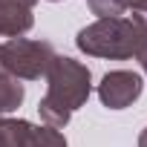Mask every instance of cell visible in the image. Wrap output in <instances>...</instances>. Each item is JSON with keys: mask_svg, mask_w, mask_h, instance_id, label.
Segmentation results:
<instances>
[{"mask_svg": "<svg viewBox=\"0 0 147 147\" xmlns=\"http://www.w3.org/2000/svg\"><path fill=\"white\" fill-rule=\"evenodd\" d=\"M46 78H49V90H46L43 101L38 104V113L46 121V127L58 130L90 98V69L84 63H78L75 58L55 55Z\"/></svg>", "mask_w": 147, "mask_h": 147, "instance_id": "6da1fadb", "label": "cell"}, {"mask_svg": "<svg viewBox=\"0 0 147 147\" xmlns=\"http://www.w3.org/2000/svg\"><path fill=\"white\" fill-rule=\"evenodd\" d=\"M78 49L95 58H133L147 49V12L107 18L78 32Z\"/></svg>", "mask_w": 147, "mask_h": 147, "instance_id": "7a4b0ae2", "label": "cell"}, {"mask_svg": "<svg viewBox=\"0 0 147 147\" xmlns=\"http://www.w3.org/2000/svg\"><path fill=\"white\" fill-rule=\"evenodd\" d=\"M55 61V49L46 40H26V38H12L0 43V72L12 78H40L49 72Z\"/></svg>", "mask_w": 147, "mask_h": 147, "instance_id": "3957f363", "label": "cell"}, {"mask_svg": "<svg viewBox=\"0 0 147 147\" xmlns=\"http://www.w3.org/2000/svg\"><path fill=\"white\" fill-rule=\"evenodd\" d=\"M138 95H141V75L138 72H130V69L107 72L101 78V84H98V98L110 110H124Z\"/></svg>", "mask_w": 147, "mask_h": 147, "instance_id": "277c9868", "label": "cell"}, {"mask_svg": "<svg viewBox=\"0 0 147 147\" xmlns=\"http://www.w3.org/2000/svg\"><path fill=\"white\" fill-rule=\"evenodd\" d=\"M38 0H0V35L18 38L32 29V6Z\"/></svg>", "mask_w": 147, "mask_h": 147, "instance_id": "5b68a950", "label": "cell"}, {"mask_svg": "<svg viewBox=\"0 0 147 147\" xmlns=\"http://www.w3.org/2000/svg\"><path fill=\"white\" fill-rule=\"evenodd\" d=\"M32 124L23 118H0V147H26Z\"/></svg>", "mask_w": 147, "mask_h": 147, "instance_id": "8992f818", "label": "cell"}, {"mask_svg": "<svg viewBox=\"0 0 147 147\" xmlns=\"http://www.w3.org/2000/svg\"><path fill=\"white\" fill-rule=\"evenodd\" d=\"M23 101V84L6 72H0V113H12Z\"/></svg>", "mask_w": 147, "mask_h": 147, "instance_id": "52a82bcc", "label": "cell"}, {"mask_svg": "<svg viewBox=\"0 0 147 147\" xmlns=\"http://www.w3.org/2000/svg\"><path fill=\"white\" fill-rule=\"evenodd\" d=\"M26 147H66V138L52 127H32Z\"/></svg>", "mask_w": 147, "mask_h": 147, "instance_id": "ba28073f", "label": "cell"}, {"mask_svg": "<svg viewBox=\"0 0 147 147\" xmlns=\"http://www.w3.org/2000/svg\"><path fill=\"white\" fill-rule=\"evenodd\" d=\"M90 9H92V15H98V20L124 15V9L118 6V0H90Z\"/></svg>", "mask_w": 147, "mask_h": 147, "instance_id": "9c48e42d", "label": "cell"}, {"mask_svg": "<svg viewBox=\"0 0 147 147\" xmlns=\"http://www.w3.org/2000/svg\"><path fill=\"white\" fill-rule=\"evenodd\" d=\"M118 6L127 12V9H133V12H147V0H118Z\"/></svg>", "mask_w": 147, "mask_h": 147, "instance_id": "30bf717a", "label": "cell"}, {"mask_svg": "<svg viewBox=\"0 0 147 147\" xmlns=\"http://www.w3.org/2000/svg\"><path fill=\"white\" fill-rule=\"evenodd\" d=\"M138 61H141V66H144V72H147V49H144V52L138 55Z\"/></svg>", "mask_w": 147, "mask_h": 147, "instance_id": "8fae6325", "label": "cell"}, {"mask_svg": "<svg viewBox=\"0 0 147 147\" xmlns=\"http://www.w3.org/2000/svg\"><path fill=\"white\" fill-rule=\"evenodd\" d=\"M138 147H147V130H144V133L138 136Z\"/></svg>", "mask_w": 147, "mask_h": 147, "instance_id": "7c38bea8", "label": "cell"}, {"mask_svg": "<svg viewBox=\"0 0 147 147\" xmlns=\"http://www.w3.org/2000/svg\"><path fill=\"white\" fill-rule=\"evenodd\" d=\"M52 3H55V0H52Z\"/></svg>", "mask_w": 147, "mask_h": 147, "instance_id": "4fadbf2b", "label": "cell"}]
</instances>
